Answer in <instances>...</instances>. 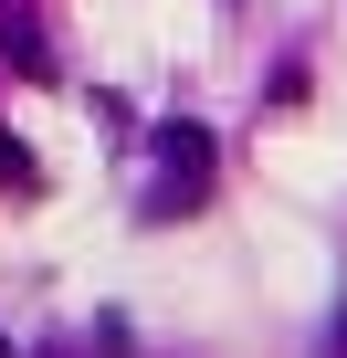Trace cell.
<instances>
[{"label":"cell","mask_w":347,"mask_h":358,"mask_svg":"<svg viewBox=\"0 0 347 358\" xmlns=\"http://www.w3.org/2000/svg\"><path fill=\"white\" fill-rule=\"evenodd\" d=\"M0 358H11V348H0Z\"/></svg>","instance_id":"obj_3"},{"label":"cell","mask_w":347,"mask_h":358,"mask_svg":"<svg viewBox=\"0 0 347 358\" xmlns=\"http://www.w3.org/2000/svg\"><path fill=\"white\" fill-rule=\"evenodd\" d=\"M0 179H11V190H32V179H43V169H32V148H11V137H0Z\"/></svg>","instance_id":"obj_2"},{"label":"cell","mask_w":347,"mask_h":358,"mask_svg":"<svg viewBox=\"0 0 347 358\" xmlns=\"http://www.w3.org/2000/svg\"><path fill=\"white\" fill-rule=\"evenodd\" d=\"M211 158H221L211 127H158V190H147V211H158V222H179V211L211 190Z\"/></svg>","instance_id":"obj_1"}]
</instances>
